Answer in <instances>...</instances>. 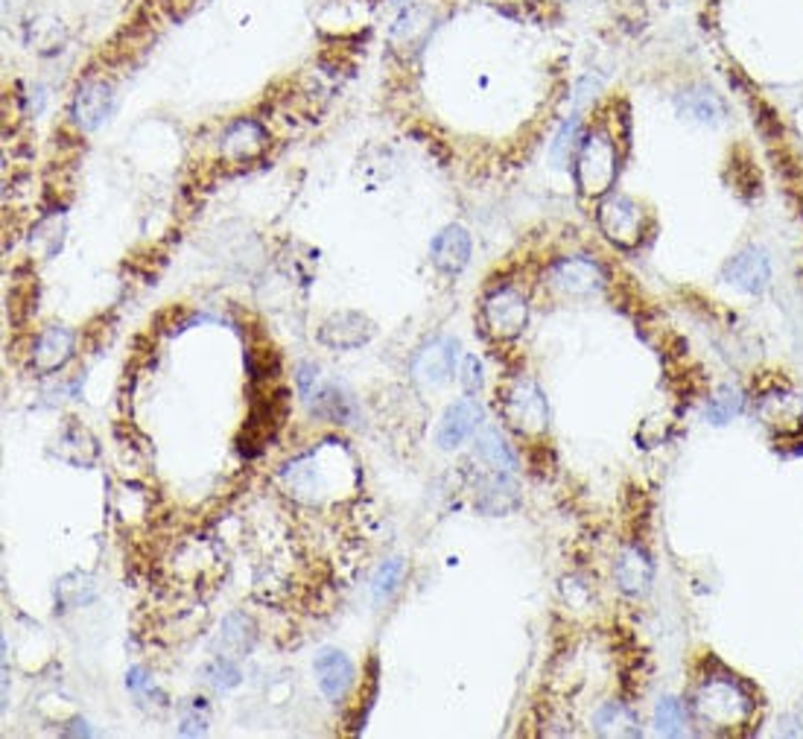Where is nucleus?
I'll list each match as a JSON object with an SVG mask.
<instances>
[{"label": "nucleus", "mask_w": 803, "mask_h": 739, "mask_svg": "<svg viewBox=\"0 0 803 739\" xmlns=\"http://www.w3.org/2000/svg\"><path fill=\"white\" fill-rule=\"evenodd\" d=\"M654 731L663 733V737H684L686 733L684 701L675 699V696H666V699L658 701V708H654Z\"/></svg>", "instance_id": "nucleus-22"}, {"label": "nucleus", "mask_w": 803, "mask_h": 739, "mask_svg": "<svg viewBox=\"0 0 803 739\" xmlns=\"http://www.w3.org/2000/svg\"><path fill=\"white\" fill-rule=\"evenodd\" d=\"M722 276H725V281L731 283V287H736V290L749 292V296H760V292L769 290V283H772V260H769V254H765L763 249L745 246V249H740V252L727 260Z\"/></svg>", "instance_id": "nucleus-7"}, {"label": "nucleus", "mask_w": 803, "mask_h": 739, "mask_svg": "<svg viewBox=\"0 0 803 739\" xmlns=\"http://www.w3.org/2000/svg\"><path fill=\"white\" fill-rule=\"evenodd\" d=\"M593 728H596L599 737H640L638 716L622 701H605L593 713Z\"/></svg>", "instance_id": "nucleus-21"}, {"label": "nucleus", "mask_w": 803, "mask_h": 739, "mask_svg": "<svg viewBox=\"0 0 803 739\" xmlns=\"http://www.w3.org/2000/svg\"><path fill=\"white\" fill-rule=\"evenodd\" d=\"M482 425V407L476 398H462L453 407H448L444 418H441L439 433H435V441H439L441 450H453L459 448L468 436Z\"/></svg>", "instance_id": "nucleus-12"}, {"label": "nucleus", "mask_w": 803, "mask_h": 739, "mask_svg": "<svg viewBox=\"0 0 803 739\" xmlns=\"http://www.w3.org/2000/svg\"><path fill=\"white\" fill-rule=\"evenodd\" d=\"M675 106L684 118L695 120V123H704V127H719L727 114L725 100L707 86L684 88V91L675 97Z\"/></svg>", "instance_id": "nucleus-17"}, {"label": "nucleus", "mask_w": 803, "mask_h": 739, "mask_svg": "<svg viewBox=\"0 0 803 739\" xmlns=\"http://www.w3.org/2000/svg\"><path fill=\"white\" fill-rule=\"evenodd\" d=\"M473 459H480L489 471H518V459H514L512 448L505 445V439L500 436L496 427H485V430L476 436V441H473Z\"/></svg>", "instance_id": "nucleus-20"}, {"label": "nucleus", "mask_w": 803, "mask_h": 739, "mask_svg": "<svg viewBox=\"0 0 803 739\" xmlns=\"http://www.w3.org/2000/svg\"><path fill=\"white\" fill-rule=\"evenodd\" d=\"M616 176H620V152L614 138L602 129L584 134L582 147L575 152V184L582 190V197H608Z\"/></svg>", "instance_id": "nucleus-2"}, {"label": "nucleus", "mask_w": 803, "mask_h": 739, "mask_svg": "<svg viewBox=\"0 0 803 739\" xmlns=\"http://www.w3.org/2000/svg\"><path fill=\"white\" fill-rule=\"evenodd\" d=\"M205 678L208 685L217 687V690H231L234 685H240V669L231 661H225V658H217V661L205 669Z\"/></svg>", "instance_id": "nucleus-28"}, {"label": "nucleus", "mask_w": 803, "mask_h": 739, "mask_svg": "<svg viewBox=\"0 0 803 739\" xmlns=\"http://www.w3.org/2000/svg\"><path fill=\"white\" fill-rule=\"evenodd\" d=\"M430 258H433L439 272L459 276L471 260V234L462 226H448L441 234H435L433 246H430Z\"/></svg>", "instance_id": "nucleus-15"}, {"label": "nucleus", "mask_w": 803, "mask_h": 739, "mask_svg": "<svg viewBox=\"0 0 803 739\" xmlns=\"http://www.w3.org/2000/svg\"><path fill=\"white\" fill-rule=\"evenodd\" d=\"M222 643L231 646L234 652H249L254 643L252 622L245 620V617H240V613L229 617V620L222 622Z\"/></svg>", "instance_id": "nucleus-27"}, {"label": "nucleus", "mask_w": 803, "mask_h": 739, "mask_svg": "<svg viewBox=\"0 0 803 739\" xmlns=\"http://www.w3.org/2000/svg\"><path fill=\"white\" fill-rule=\"evenodd\" d=\"M616 588L629 597H643L654 582V561L643 547H625L614 565Z\"/></svg>", "instance_id": "nucleus-13"}, {"label": "nucleus", "mask_w": 803, "mask_h": 739, "mask_svg": "<svg viewBox=\"0 0 803 739\" xmlns=\"http://www.w3.org/2000/svg\"><path fill=\"white\" fill-rule=\"evenodd\" d=\"M596 222L602 234L620 249H634L643 240V208L631 197L608 193L599 204Z\"/></svg>", "instance_id": "nucleus-4"}, {"label": "nucleus", "mask_w": 803, "mask_h": 739, "mask_svg": "<svg viewBox=\"0 0 803 739\" xmlns=\"http://www.w3.org/2000/svg\"><path fill=\"white\" fill-rule=\"evenodd\" d=\"M374 337V324L363 313H337L322 324L319 339L337 351H354Z\"/></svg>", "instance_id": "nucleus-14"}, {"label": "nucleus", "mask_w": 803, "mask_h": 739, "mask_svg": "<svg viewBox=\"0 0 803 739\" xmlns=\"http://www.w3.org/2000/svg\"><path fill=\"white\" fill-rule=\"evenodd\" d=\"M310 380L313 389H301L304 398H308V407L313 409L319 418H328L333 425H348V418L354 416V403L348 398L342 389H337L333 383H315V369L313 366H301V378Z\"/></svg>", "instance_id": "nucleus-11"}, {"label": "nucleus", "mask_w": 803, "mask_h": 739, "mask_svg": "<svg viewBox=\"0 0 803 739\" xmlns=\"http://www.w3.org/2000/svg\"><path fill=\"white\" fill-rule=\"evenodd\" d=\"M459 360V342L453 337L430 339L412 360V378L424 386L448 383L456 371Z\"/></svg>", "instance_id": "nucleus-8"}, {"label": "nucleus", "mask_w": 803, "mask_h": 739, "mask_svg": "<svg viewBox=\"0 0 803 739\" xmlns=\"http://www.w3.org/2000/svg\"><path fill=\"white\" fill-rule=\"evenodd\" d=\"M584 141V132H582V120L575 118H568L564 123H561L559 134H555V141H552L550 147V156L555 164H568L570 158L579 152V147H582Z\"/></svg>", "instance_id": "nucleus-24"}, {"label": "nucleus", "mask_w": 803, "mask_h": 739, "mask_svg": "<svg viewBox=\"0 0 803 739\" xmlns=\"http://www.w3.org/2000/svg\"><path fill=\"white\" fill-rule=\"evenodd\" d=\"M462 383L468 392H476L482 386V366L476 357H465V369H462Z\"/></svg>", "instance_id": "nucleus-30"}, {"label": "nucleus", "mask_w": 803, "mask_h": 739, "mask_svg": "<svg viewBox=\"0 0 803 739\" xmlns=\"http://www.w3.org/2000/svg\"><path fill=\"white\" fill-rule=\"evenodd\" d=\"M91 597H94V585H91V579L82 573H73V579L71 576H64L62 582L56 585V599H59L64 608L86 606Z\"/></svg>", "instance_id": "nucleus-26"}, {"label": "nucleus", "mask_w": 803, "mask_h": 739, "mask_svg": "<svg viewBox=\"0 0 803 739\" xmlns=\"http://www.w3.org/2000/svg\"><path fill=\"white\" fill-rule=\"evenodd\" d=\"M114 111V88L103 79H91L86 86L77 88V97L71 102V118L79 129L103 127Z\"/></svg>", "instance_id": "nucleus-9"}, {"label": "nucleus", "mask_w": 803, "mask_h": 739, "mask_svg": "<svg viewBox=\"0 0 803 739\" xmlns=\"http://www.w3.org/2000/svg\"><path fill=\"white\" fill-rule=\"evenodd\" d=\"M403 576H406V567L403 561L389 559L378 567V573L371 579V593H374V602H389V599L398 593V588L403 585Z\"/></svg>", "instance_id": "nucleus-25"}, {"label": "nucleus", "mask_w": 803, "mask_h": 739, "mask_svg": "<svg viewBox=\"0 0 803 739\" xmlns=\"http://www.w3.org/2000/svg\"><path fill=\"white\" fill-rule=\"evenodd\" d=\"M73 357V333L68 328H48L32 346V369L39 375H53Z\"/></svg>", "instance_id": "nucleus-18"}, {"label": "nucleus", "mask_w": 803, "mask_h": 739, "mask_svg": "<svg viewBox=\"0 0 803 739\" xmlns=\"http://www.w3.org/2000/svg\"><path fill=\"white\" fill-rule=\"evenodd\" d=\"M482 319L496 339H514L523 333L529 322L526 296L514 287H500L482 304Z\"/></svg>", "instance_id": "nucleus-6"}, {"label": "nucleus", "mask_w": 803, "mask_h": 739, "mask_svg": "<svg viewBox=\"0 0 803 739\" xmlns=\"http://www.w3.org/2000/svg\"><path fill=\"white\" fill-rule=\"evenodd\" d=\"M208 728V705L202 699H193L182 713V733L193 737V733H205Z\"/></svg>", "instance_id": "nucleus-29"}, {"label": "nucleus", "mask_w": 803, "mask_h": 739, "mask_svg": "<svg viewBox=\"0 0 803 739\" xmlns=\"http://www.w3.org/2000/svg\"><path fill=\"white\" fill-rule=\"evenodd\" d=\"M693 716L710 731H736L751 722L754 699L736 678H707L693 696Z\"/></svg>", "instance_id": "nucleus-1"}, {"label": "nucleus", "mask_w": 803, "mask_h": 739, "mask_svg": "<svg viewBox=\"0 0 803 739\" xmlns=\"http://www.w3.org/2000/svg\"><path fill=\"white\" fill-rule=\"evenodd\" d=\"M505 425L523 436H541L550 425V407H546V395L535 380H514L503 392L500 401Z\"/></svg>", "instance_id": "nucleus-3"}, {"label": "nucleus", "mask_w": 803, "mask_h": 739, "mask_svg": "<svg viewBox=\"0 0 803 739\" xmlns=\"http://www.w3.org/2000/svg\"><path fill=\"white\" fill-rule=\"evenodd\" d=\"M267 147V129L254 120H237L229 132L222 134V156L229 161H249Z\"/></svg>", "instance_id": "nucleus-19"}, {"label": "nucleus", "mask_w": 803, "mask_h": 739, "mask_svg": "<svg viewBox=\"0 0 803 739\" xmlns=\"http://www.w3.org/2000/svg\"><path fill=\"white\" fill-rule=\"evenodd\" d=\"M742 407H745V395H742L736 386H722V389H716V395L710 398L707 418L713 425H727V421L740 416Z\"/></svg>", "instance_id": "nucleus-23"}, {"label": "nucleus", "mask_w": 803, "mask_h": 739, "mask_svg": "<svg viewBox=\"0 0 803 739\" xmlns=\"http://www.w3.org/2000/svg\"><path fill=\"white\" fill-rule=\"evenodd\" d=\"M473 506L482 515L489 518H500V515H509V511L520 509V488L518 482L503 471H491L489 477L476 480V488H473Z\"/></svg>", "instance_id": "nucleus-10"}, {"label": "nucleus", "mask_w": 803, "mask_h": 739, "mask_svg": "<svg viewBox=\"0 0 803 739\" xmlns=\"http://www.w3.org/2000/svg\"><path fill=\"white\" fill-rule=\"evenodd\" d=\"M550 287L564 299H591L605 287V272L593 258H561L546 272Z\"/></svg>", "instance_id": "nucleus-5"}, {"label": "nucleus", "mask_w": 803, "mask_h": 739, "mask_svg": "<svg viewBox=\"0 0 803 739\" xmlns=\"http://www.w3.org/2000/svg\"><path fill=\"white\" fill-rule=\"evenodd\" d=\"M315 669V681H319V690L328 696L331 701H342L345 692L354 685V663L348 661L345 655L337 652V649H324L313 663Z\"/></svg>", "instance_id": "nucleus-16"}]
</instances>
